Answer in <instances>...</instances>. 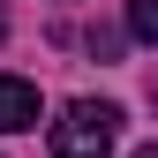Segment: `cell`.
I'll use <instances>...</instances> for the list:
<instances>
[{
	"instance_id": "6da1fadb",
	"label": "cell",
	"mask_w": 158,
	"mask_h": 158,
	"mask_svg": "<svg viewBox=\"0 0 158 158\" xmlns=\"http://www.w3.org/2000/svg\"><path fill=\"white\" fill-rule=\"evenodd\" d=\"M113 143H121V106L106 98H75L53 121V158H113Z\"/></svg>"
},
{
	"instance_id": "5b68a950",
	"label": "cell",
	"mask_w": 158,
	"mask_h": 158,
	"mask_svg": "<svg viewBox=\"0 0 158 158\" xmlns=\"http://www.w3.org/2000/svg\"><path fill=\"white\" fill-rule=\"evenodd\" d=\"M135 158H158V143H143V151H135Z\"/></svg>"
},
{
	"instance_id": "8992f818",
	"label": "cell",
	"mask_w": 158,
	"mask_h": 158,
	"mask_svg": "<svg viewBox=\"0 0 158 158\" xmlns=\"http://www.w3.org/2000/svg\"><path fill=\"white\" fill-rule=\"evenodd\" d=\"M151 106H158V83H151Z\"/></svg>"
},
{
	"instance_id": "277c9868",
	"label": "cell",
	"mask_w": 158,
	"mask_h": 158,
	"mask_svg": "<svg viewBox=\"0 0 158 158\" xmlns=\"http://www.w3.org/2000/svg\"><path fill=\"white\" fill-rule=\"evenodd\" d=\"M0 38H8V0H0Z\"/></svg>"
},
{
	"instance_id": "3957f363",
	"label": "cell",
	"mask_w": 158,
	"mask_h": 158,
	"mask_svg": "<svg viewBox=\"0 0 158 158\" xmlns=\"http://www.w3.org/2000/svg\"><path fill=\"white\" fill-rule=\"evenodd\" d=\"M128 30L143 45H158V0H128Z\"/></svg>"
},
{
	"instance_id": "7a4b0ae2",
	"label": "cell",
	"mask_w": 158,
	"mask_h": 158,
	"mask_svg": "<svg viewBox=\"0 0 158 158\" xmlns=\"http://www.w3.org/2000/svg\"><path fill=\"white\" fill-rule=\"evenodd\" d=\"M23 128H38V83L0 75V135H23Z\"/></svg>"
}]
</instances>
